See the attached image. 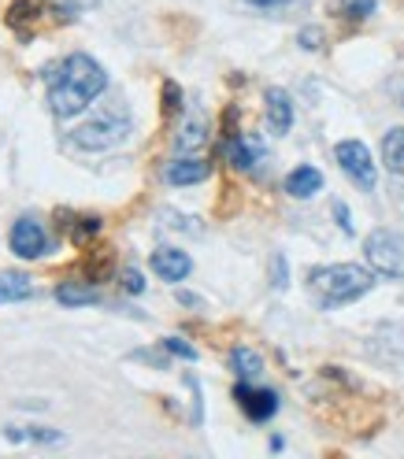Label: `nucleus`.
I'll return each instance as SVG.
<instances>
[{"label":"nucleus","mask_w":404,"mask_h":459,"mask_svg":"<svg viewBox=\"0 0 404 459\" xmlns=\"http://www.w3.org/2000/svg\"><path fill=\"white\" fill-rule=\"evenodd\" d=\"M382 163L393 170V175L404 178V126L386 130V137H382Z\"/></svg>","instance_id":"nucleus-16"},{"label":"nucleus","mask_w":404,"mask_h":459,"mask_svg":"<svg viewBox=\"0 0 404 459\" xmlns=\"http://www.w3.org/2000/svg\"><path fill=\"white\" fill-rule=\"evenodd\" d=\"M175 145H179V152H193V149L205 145V119L186 123V126H182V134L175 137Z\"/></svg>","instance_id":"nucleus-19"},{"label":"nucleus","mask_w":404,"mask_h":459,"mask_svg":"<svg viewBox=\"0 0 404 459\" xmlns=\"http://www.w3.org/2000/svg\"><path fill=\"white\" fill-rule=\"evenodd\" d=\"M212 175V163H205V160H197V156H182V160H175V163H167V182L171 186H197V182H205Z\"/></svg>","instance_id":"nucleus-12"},{"label":"nucleus","mask_w":404,"mask_h":459,"mask_svg":"<svg viewBox=\"0 0 404 459\" xmlns=\"http://www.w3.org/2000/svg\"><path fill=\"white\" fill-rule=\"evenodd\" d=\"M127 134H130V115L123 108H108V111L97 115V119L71 130V141L85 152H104V149L123 145Z\"/></svg>","instance_id":"nucleus-3"},{"label":"nucleus","mask_w":404,"mask_h":459,"mask_svg":"<svg viewBox=\"0 0 404 459\" xmlns=\"http://www.w3.org/2000/svg\"><path fill=\"white\" fill-rule=\"evenodd\" d=\"M60 219V234H67L71 245H90L97 234H101V219L97 215H75V212H56Z\"/></svg>","instance_id":"nucleus-9"},{"label":"nucleus","mask_w":404,"mask_h":459,"mask_svg":"<svg viewBox=\"0 0 404 459\" xmlns=\"http://www.w3.org/2000/svg\"><path fill=\"white\" fill-rule=\"evenodd\" d=\"M371 12H374V0H338V15L353 19V22H364Z\"/></svg>","instance_id":"nucleus-21"},{"label":"nucleus","mask_w":404,"mask_h":459,"mask_svg":"<svg viewBox=\"0 0 404 459\" xmlns=\"http://www.w3.org/2000/svg\"><path fill=\"white\" fill-rule=\"evenodd\" d=\"M252 8H278V4H290V0H245Z\"/></svg>","instance_id":"nucleus-29"},{"label":"nucleus","mask_w":404,"mask_h":459,"mask_svg":"<svg viewBox=\"0 0 404 459\" xmlns=\"http://www.w3.org/2000/svg\"><path fill=\"white\" fill-rule=\"evenodd\" d=\"M230 370H234V375L238 378H259V375H264V359H259L252 349H234V352H230Z\"/></svg>","instance_id":"nucleus-17"},{"label":"nucleus","mask_w":404,"mask_h":459,"mask_svg":"<svg viewBox=\"0 0 404 459\" xmlns=\"http://www.w3.org/2000/svg\"><path fill=\"white\" fill-rule=\"evenodd\" d=\"M320 189H323V175L315 167H308V163L285 175V193H290L294 200H308V196H315Z\"/></svg>","instance_id":"nucleus-13"},{"label":"nucleus","mask_w":404,"mask_h":459,"mask_svg":"<svg viewBox=\"0 0 404 459\" xmlns=\"http://www.w3.org/2000/svg\"><path fill=\"white\" fill-rule=\"evenodd\" d=\"M8 245H12L15 255H22V260H38V255L48 252V234H45V226H41L34 215H22V219H15V226H12Z\"/></svg>","instance_id":"nucleus-6"},{"label":"nucleus","mask_w":404,"mask_h":459,"mask_svg":"<svg viewBox=\"0 0 404 459\" xmlns=\"http://www.w3.org/2000/svg\"><path fill=\"white\" fill-rule=\"evenodd\" d=\"M34 293V278L26 271H4L0 274V304H15Z\"/></svg>","instance_id":"nucleus-14"},{"label":"nucleus","mask_w":404,"mask_h":459,"mask_svg":"<svg viewBox=\"0 0 404 459\" xmlns=\"http://www.w3.org/2000/svg\"><path fill=\"white\" fill-rule=\"evenodd\" d=\"M163 111L167 115H179L182 111V90H179V82H163Z\"/></svg>","instance_id":"nucleus-22"},{"label":"nucleus","mask_w":404,"mask_h":459,"mask_svg":"<svg viewBox=\"0 0 404 459\" xmlns=\"http://www.w3.org/2000/svg\"><path fill=\"white\" fill-rule=\"evenodd\" d=\"M334 215H338V222H341V230H345V234H353V222H349V208H345V204H334Z\"/></svg>","instance_id":"nucleus-27"},{"label":"nucleus","mask_w":404,"mask_h":459,"mask_svg":"<svg viewBox=\"0 0 404 459\" xmlns=\"http://www.w3.org/2000/svg\"><path fill=\"white\" fill-rule=\"evenodd\" d=\"M56 300H60L64 307H85V304H97V290L93 281H60L56 285Z\"/></svg>","instance_id":"nucleus-15"},{"label":"nucleus","mask_w":404,"mask_h":459,"mask_svg":"<svg viewBox=\"0 0 404 459\" xmlns=\"http://www.w3.org/2000/svg\"><path fill=\"white\" fill-rule=\"evenodd\" d=\"M371 285H374V274L360 264H330V267H315L308 274V290L315 304L327 311L360 300L364 293H371Z\"/></svg>","instance_id":"nucleus-2"},{"label":"nucleus","mask_w":404,"mask_h":459,"mask_svg":"<svg viewBox=\"0 0 404 459\" xmlns=\"http://www.w3.org/2000/svg\"><path fill=\"white\" fill-rule=\"evenodd\" d=\"M264 104H268V126H271V134H290V126H294V100H290V93L285 90H268L264 93Z\"/></svg>","instance_id":"nucleus-11"},{"label":"nucleus","mask_w":404,"mask_h":459,"mask_svg":"<svg viewBox=\"0 0 404 459\" xmlns=\"http://www.w3.org/2000/svg\"><path fill=\"white\" fill-rule=\"evenodd\" d=\"M234 400L242 404V411L252 419V422H268L275 411H278V393L271 389H252V385H238L234 389Z\"/></svg>","instance_id":"nucleus-7"},{"label":"nucleus","mask_w":404,"mask_h":459,"mask_svg":"<svg viewBox=\"0 0 404 459\" xmlns=\"http://www.w3.org/2000/svg\"><path fill=\"white\" fill-rule=\"evenodd\" d=\"M163 349H167V352H175V356H182V359H189V363L197 359V349H193V344H186L182 337H167V341H163Z\"/></svg>","instance_id":"nucleus-24"},{"label":"nucleus","mask_w":404,"mask_h":459,"mask_svg":"<svg viewBox=\"0 0 404 459\" xmlns=\"http://www.w3.org/2000/svg\"><path fill=\"white\" fill-rule=\"evenodd\" d=\"M320 41H323L320 26H308V30H301V45H304V48H320Z\"/></svg>","instance_id":"nucleus-26"},{"label":"nucleus","mask_w":404,"mask_h":459,"mask_svg":"<svg viewBox=\"0 0 404 459\" xmlns=\"http://www.w3.org/2000/svg\"><path fill=\"white\" fill-rule=\"evenodd\" d=\"M179 304H186V307H200V300H197L193 293H179Z\"/></svg>","instance_id":"nucleus-30"},{"label":"nucleus","mask_w":404,"mask_h":459,"mask_svg":"<svg viewBox=\"0 0 404 459\" xmlns=\"http://www.w3.org/2000/svg\"><path fill=\"white\" fill-rule=\"evenodd\" d=\"M334 160H338V167H341L360 189H374V182H379V170H374L371 149L364 145V141H338Z\"/></svg>","instance_id":"nucleus-5"},{"label":"nucleus","mask_w":404,"mask_h":459,"mask_svg":"<svg viewBox=\"0 0 404 459\" xmlns=\"http://www.w3.org/2000/svg\"><path fill=\"white\" fill-rule=\"evenodd\" d=\"M226 156L238 170H256L264 163V141L252 137V134H234L226 141Z\"/></svg>","instance_id":"nucleus-8"},{"label":"nucleus","mask_w":404,"mask_h":459,"mask_svg":"<svg viewBox=\"0 0 404 459\" xmlns=\"http://www.w3.org/2000/svg\"><path fill=\"white\" fill-rule=\"evenodd\" d=\"M153 271H156L163 281H182V278L193 271V260H189L182 248H156V252H153Z\"/></svg>","instance_id":"nucleus-10"},{"label":"nucleus","mask_w":404,"mask_h":459,"mask_svg":"<svg viewBox=\"0 0 404 459\" xmlns=\"http://www.w3.org/2000/svg\"><path fill=\"white\" fill-rule=\"evenodd\" d=\"M123 290L134 293V297H137V293H145V278H141V271H134V267L123 271Z\"/></svg>","instance_id":"nucleus-25"},{"label":"nucleus","mask_w":404,"mask_h":459,"mask_svg":"<svg viewBox=\"0 0 404 459\" xmlns=\"http://www.w3.org/2000/svg\"><path fill=\"white\" fill-rule=\"evenodd\" d=\"M82 4H97V0H82Z\"/></svg>","instance_id":"nucleus-31"},{"label":"nucleus","mask_w":404,"mask_h":459,"mask_svg":"<svg viewBox=\"0 0 404 459\" xmlns=\"http://www.w3.org/2000/svg\"><path fill=\"white\" fill-rule=\"evenodd\" d=\"M275 290H285V260L275 255Z\"/></svg>","instance_id":"nucleus-28"},{"label":"nucleus","mask_w":404,"mask_h":459,"mask_svg":"<svg viewBox=\"0 0 404 459\" xmlns=\"http://www.w3.org/2000/svg\"><path fill=\"white\" fill-rule=\"evenodd\" d=\"M8 437L12 441H41V445H56V441H64L60 429H19V426H8Z\"/></svg>","instance_id":"nucleus-20"},{"label":"nucleus","mask_w":404,"mask_h":459,"mask_svg":"<svg viewBox=\"0 0 404 459\" xmlns=\"http://www.w3.org/2000/svg\"><path fill=\"white\" fill-rule=\"evenodd\" d=\"M48 104L60 119H75L108 90V71L85 52L67 56L64 64L48 71Z\"/></svg>","instance_id":"nucleus-1"},{"label":"nucleus","mask_w":404,"mask_h":459,"mask_svg":"<svg viewBox=\"0 0 404 459\" xmlns=\"http://www.w3.org/2000/svg\"><path fill=\"white\" fill-rule=\"evenodd\" d=\"M108 271H111V252H101L97 260H90V264H85V274H90V281H101V278H108Z\"/></svg>","instance_id":"nucleus-23"},{"label":"nucleus","mask_w":404,"mask_h":459,"mask_svg":"<svg viewBox=\"0 0 404 459\" xmlns=\"http://www.w3.org/2000/svg\"><path fill=\"white\" fill-rule=\"evenodd\" d=\"M364 252H367V264L379 274L404 278V234H397V230H371Z\"/></svg>","instance_id":"nucleus-4"},{"label":"nucleus","mask_w":404,"mask_h":459,"mask_svg":"<svg viewBox=\"0 0 404 459\" xmlns=\"http://www.w3.org/2000/svg\"><path fill=\"white\" fill-rule=\"evenodd\" d=\"M4 19H8V26L19 38H26V22L38 19V4H34V0H12V8H8Z\"/></svg>","instance_id":"nucleus-18"}]
</instances>
